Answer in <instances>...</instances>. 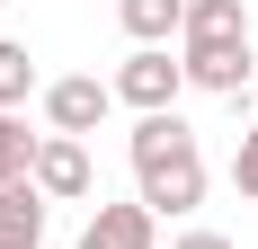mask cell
I'll list each match as a JSON object with an SVG mask.
<instances>
[{
	"instance_id": "13",
	"label": "cell",
	"mask_w": 258,
	"mask_h": 249,
	"mask_svg": "<svg viewBox=\"0 0 258 249\" xmlns=\"http://www.w3.org/2000/svg\"><path fill=\"white\" fill-rule=\"evenodd\" d=\"M169 249H232V240H223V231H178Z\"/></svg>"
},
{
	"instance_id": "8",
	"label": "cell",
	"mask_w": 258,
	"mask_h": 249,
	"mask_svg": "<svg viewBox=\"0 0 258 249\" xmlns=\"http://www.w3.org/2000/svg\"><path fill=\"white\" fill-rule=\"evenodd\" d=\"M0 249H45V196H36V178L0 187Z\"/></svg>"
},
{
	"instance_id": "12",
	"label": "cell",
	"mask_w": 258,
	"mask_h": 249,
	"mask_svg": "<svg viewBox=\"0 0 258 249\" xmlns=\"http://www.w3.org/2000/svg\"><path fill=\"white\" fill-rule=\"evenodd\" d=\"M232 187H240V196L258 205V125L240 134V143H232Z\"/></svg>"
},
{
	"instance_id": "14",
	"label": "cell",
	"mask_w": 258,
	"mask_h": 249,
	"mask_svg": "<svg viewBox=\"0 0 258 249\" xmlns=\"http://www.w3.org/2000/svg\"><path fill=\"white\" fill-rule=\"evenodd\" d=\"M249 107H258V80H249Z\"/></svg>"
},
{
	"instance_id": "1",
	"label": "cell",
	"mask_w": 258,
	"mask_h": 249,
	"mask_svg": "<svg viewBox=\"0 0 258 249\" xmlns=\"http://www.w3.org/2000/svg\"><path fill=\"white\" fill-rule=\"evenodd\" d=\"M125 151H134V205H143L152 223L205 205V151H196V134L178 125V107H169V116H134Z\"/></svg>"
},
{
	"instance_id": "2",
	"label": "cell",
	"mask_w": 258,
	"mask_h": 249,
	"mask_svg": "<svg viewBox=\"0 0 258 249\" xmlns=\"http://www.w3.org/2000/svg\"><path fill=\"white\" fill-rule=\"evenodd\" d=\"M107 89H116V107H134V116H169L178 89H187V63H178L169 45H134L125 63H116Z\"/></svg>"
},
{
	"instance_id": "4",
	"label": "cell",
	"mask_w": 258,
	"mask_h": 249,
	"mask_svg": "<svg viewBox=\"0 0 258 249\" xmlns=\"http://www.w3.org/2000/svg\"><path fill=\"white\" fill-rule=\"evenodd\" d=\"M27 178H36V196H45V205H80L89 187H98V178H89V143H72V134H45Z\"/></svg>"
},
{
	"instance_id": "3",
	"label": "cell",
	"mask_w": 258,
	"mask_h": 249,
	"mask_svg": "<svg viewBox=\"0 0 258 249\" xmlns=\"http://www.w3.org/2000/svg\"><path fill=\"white\" fill-rule=\"evenodd\" d=\"M107 107H116V89H107L98 72L45 80V125H53V134H72V143H80V134H98V125H107Z\"/></svg>"
},
{
	"instance_id": "10",
	"label": "cell",
	"mask_w": 258,
	"mask_h": 249,
	"mask_svg": "<svg viewBox=\"0 0 258 249\" xmlns=\"http://www.w3.org/2000/svg\"><path fill=\"white\" fill-rule=\"evenodd\" d=\"M45 89V72H36V53L18 45V36H0V116H18L27 98Z\"/></svg>"
},
{
	"instance_id": "9",
	"label": "cell",
	"mask_w": 258,
	"mask_h": 249,
	"mask_svg": "<svg viewBox=\"0 0 258 249\" xmlns=\"http://www.w3.org/2000/svg\"><path fill=\"white\" fill-rule=\"evenodd\" d=\"M116 27H125L134 45H169L187 27V0H116Z\"/></svg>"
},
{
	"instance_id": "11",
	"label": "cell",
	"mask_w": 258,
	"mask_h": 249,
	"mask_svg": "<svg viewBox=\"0 0 258 249\" xmlns=\"http://www.w3.org/2000/svg\"><path fill=\"white\" fill-rule=\"evenodd\" d=\"M36 143H45V134H27V116H0V187H18V178L36 169Z\"/></svg>"
},
{
	"instance_id": "6",
	"label": "cell",
	"mask_w": 258,
	"mask_h": 249,
	"mask_svg": "<svg viewBox=\"0 0 258 249\" xmlns=\"http://www.w3.org/2000/svg\"><path fill=\"white\" fill-rule=\"evenodd\" d=\"M152 214L143 205H89V223H80V249H152Z\"/></svg>"
},
{
	"instance_id": "7",
	"label": "cell",
	"mask_w": 258,
	"mask_h": 249,
	"mask_svg": "<svg viewBox=\"0 0 258 249\" xmlns=\"http://www.w3.org/2000/svg\"><path fill=\"white\" fill-rule=\"evenodd\" d=\"M178 45H249V9L240 0H187Z\"/></svg>"
},
{
	"instance_id": "5",
	"label": "cell",
	"mask_w": 258,
	"mask_h": 249,
	"mask_svg": "<svg viewBox=\"0 0 258 249\" xmlns=\"http://www.w3.org/2000/svg\"><path fill=\"white\" fill-rule=\"evenodd\" d=\"M178 63H187V89H205V98H240L258 80L249 45H178Z\"/></svg>"
}]
</instances>
